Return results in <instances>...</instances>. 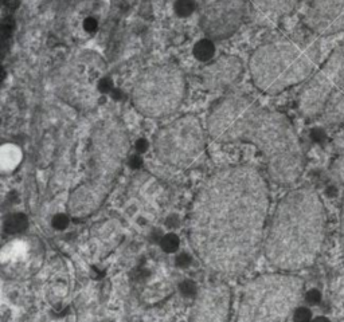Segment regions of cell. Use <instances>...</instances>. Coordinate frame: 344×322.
Wrapping results in <instances>:
<instances>
[{"instance_id": "cell-28", "label": "cell", "mask_w": 344, "mask_h": 322, "mask_svg": "<svg viewBox=\"0 0 344 322\" xmlns=\"http://www.w3.org/2000/svg\"><path fill=\"white\" fill-rule=\"evenodd\" d=\"M148 147H149V144H148L147 140L141 138V140L137 141V144H136L137 152H145L148 149Z\"/></svg>"}, {"instance_id": "cell-19", "label": "cell", "mask_w": 344, "mask_h": 322, "mask_svg": "<svg viewBox=\"0 0 344 322\" xmlns=\"http://www.w3.org/2000/svg\"><path fill=\"white\" fill-rule=\"evenodd\" d=\"M179 238L175 234H167L164 238L160 240V244H162V248L166 253H175L178 250L179 247Z\"/></svg>"}, {"instance_id": "cell-1", "label": "cell", "mask_w": 344, "mask_h": 322, "mask_svg": "<svg viewBox=\"0 0 344 322\" xmlns=\"http://www.w3.org/2000/svg\"><path fill=\"white\" fill-rule=\"evenodd\" d=\"M268 209V183L256 168L238 165L214 173L190 213V243L197 257L216 274H242L265 243Z\"/></svg>"}, {"instance_id": "cell-5", "label": "cell", "mask_w": 344, "mask_h": 322, "mask_svg": "<svg viewBox=\"0 0 344 322\" xmlns=\"http://www.w3.org/2000/svg\"><path fill=\"white\" fill-rule=\"evenodd\" d=\"M322 57L319 42L291 41L265 45L254 53L252 74L254 84L268 94H277L305 81Z\"/></svg>"}, {"instance_id": "cell-3", "label": "cell", "mask_w": 344, "mask_h": 322, "mask_svg": "<svg viewBox=\"0 0 344 322\" xmlns=\"http://www.w3.org/2000/svg\"><path fill=\"white\" fill-rule=\"evenodd\" d=\"M325 235L322 197L309 187L296 188L277 205L265 238V255L283 271H299L315 263Z\"/></svg>"}, {"instance_id": "cell-6", "label": "cell", "mask_w": 344, "mask_h": 322, "mask_svg": "<svg viewBox=\"0 0 344 322\" xmlns=\"http://www.w3.org/2000/svg\"><path fill=\"white\" fill-rule=\"evenodd\" d=\"M304 298L301 278L288 273L260 275L246 284L238 309V321H285Z\"/></svg>"}, {"instance_id": "cell-26", "label": "cell", "mask_w": 344, "mask_h": 322, "mask_svg": "<svg viewBox=\"0 0 344 322\" xmlns=\"http://www.w3.org/2000/svg\"><path fill=\"white\" fill-rule=\"evenodd\" d=\"M340 239H341V246L344 248V197L343 203H341V212H340Z\"/></svg>"}, {"instance_id": "cell-23", "label": "cell", "mask_w": 344, "mask_h": 322, "mask_svg": "<svg viewBox=\"0 0 344 322\" xmlns=\"http://www.w3.org/2000/svg\"><path fill=\"white\" fill-rule=\"evenodd\" d=\"M305 300L310 305H316V303H319L320 300H322V294H320L318 289H312V290H309L305 294Z\"/></svg>"}, {"instance_id": "cell-22", "label": "cell", "mask_w": 344, "mask_h": 322, "mask_svg": "<svg viewBox=\"0 0 344 322\" xmlns=\"http://www.w3.org/2000/svg\"><path fill=\"white\" fill-rule=\"evenodd\" d=\"M53 226L57 230H64L69 226V216L65 213H58L53 219Z\"/></svg>"}, {"instance_id": "cell-14", "label": "cell", "mask_w": 344, "mask_h": 322, "mask_svg": "<svg viewBox=\"0 0 344 322\" xmlns=\"http://www.w3.org/2000/svg\"><path fill=\"white\" fill-rule=\"evenodd\" d=\"M322 116L327 124H337L344 121V80L328 99Z\"/></svg>"}, {"instance_id": "cell-11", "label": "cell", "mask_w": 344, "mask_h": 322, "mask_svg": "<svg viewBox=\"0 0 344 322\" xmlns=\"http://www.w3.org/2000/svg\"><path fill=\"white\" fill-rule=\"evenodd\" d=\"M306 24L318 35H333L344 30V0H310Z\"/></svg>"}, {"instance_id": "cell-10", "label": "cell", "mask_w": 344, "mask_h": 322, "mask_svg": "<svg viewBox=\"0 0 344 322\" xmlns=\"http://www.w3.org/2000/svg\"><path fill=\"white\" fill-rule=\"evenodd\" d=\"M343 80L344 54L336 49L301 91L299 98L300 113L306 118L320 116Z\"/></svg>"}, {"instance_id": "cell-17", "label": "cell", "mask_w": 344, "mask_h": 322, "mask_svg": "<svg viewBox=\"0 0 344 322\" xmlns=\"http://www.w3.org/2000/svg\"><path fill=\"white\" fill-rule=\"evenodd\" d=\"M195 11V0H175L174 12L179 18H189Z\"/></svg>"}, {"instance_id": "cell-13", "label": "cell", "mask_w": 344, "mask_h": 322, "mask_svg": "<svg viewBox=\"0 0 344 322\" xmlns=\"http://www.w3.org/2000/svg\"><path fill=\"white\" fill-rule=\"evenodd\" d=\"M242 71V64L234 57H223L206 68L203 82L208 89H222L238 80Z\"/></svg>"}, {"instance_id": "cell-15", "label": "cell", "mask_w": 344, "mask_h": 322, "mask_svg": "<svg viewBox=\"0 0 344 322\" xmlns=\"http://www.w3.org/2000/svg\"><path fill=\"white\" fill-rule=\"evenodd\" d=\"M193 54L199 62L211 61L215 55V46L210 39H201L194 45Z\"/></svg>"}, {"instance_id": "cell-2", "label": "cell", "mask_w": 344, "mask_h": 322, "mask_svg": "<svg viewBox=\"0 0 344 322\" xmlns=\"http://www.w3.org/2000/svg\"><path fill=\"white\" fill-rule=\"evenodd\" d=\"M207 133L220 142L253 144L264 156L270 180L278 186H292L303 174L305 157L291 121L246 95L220 99L208 114Z\"/></svg>"}, {"instance_id": "cell-7", "label": "cell", "mask_w": 344, "mask_h": 322, "mask_svg": "<svg viewBox=\"0 0 344 322\" xmlns=\"http://www.w3.org/2000/svg\"><path fill=\"white\" fill-rule=\"evenodd\" d=\"M184 77L174 66H158L148 70L133 89V105L152 118L170 116L184 97Z\"/></svg>"}, {"instance_id": "cell-29", "label": "cell", "mask_w": 344, "mask_h": 322, "mask_svg": "<svg viewBox=\"0 0 344 322\" xmlns=\"http://www.w3.org/2000/svg\"><path fill=\"white\" fill-rule=\"evenodd\" d=\"M312 138L315 141H322L324 138V132H323V129H315L314 133H312Z\"/></svg>"}, {"instance_id": "cell-12", "label": "cell", "mask_w": 344, "mask_h": 322, "mask_svg": "<svg viewBox=\"0 0 344 322\" xmlns=\"http://www.w3.org/2000/svg\"><path fill=\"white\" fill-rule=\"evenodd\" d=\"M230 310V290L225 283L210 284L197 294L194 321H225Z\"/></svg>"}, {"instance_id": "cell-25", "label": "cell", "mask_w": 344, "mask_h": 322, "mask_svg": "<svg viewBox=\"0 0 344 322\" xmlns=\"http://www.w3.org/2000/svg\"><path fill=\"white\" fill-rule=\"evenodd\" d=\"M176 263H178V266H180V267H185V266H189L190 263H191V258L187 254L179 255L178 259H176Z\"/></svg>"}, {"instance_id": "cell-24", "label": "cell", "mask_w": 344, "mask_h": 322, "mask_svg": "<svg viewBox=\"0 0 344 322\" xmlns=\"http://www.w3.org/2000/svg\"><path fill=\"white\" fill-rule=\"evenodd\" d=\"M83 28H85V31H87V32H95V31H97V28H99V22H97V19L96 18H93V16H89V18H86L85 19V22H83Z\"/></svg>"}, {"instance_id": "cell-18", "label": "cell", "mask_w": 344, "mask_h": 322, "mask_svg": "<svg viewBox=\"0 0 344 322\" xmlns=\"http://www.w3.org/2000/svg\"><path fill=\"white\" fill-rule=\"evenodd\" d=\"M297 0H269L268 8L274 14H285L295 7Z\"/></svg>"}, {"instance_id": "cell-21", "label": "cell", "mask_w": 344, "mask_h": 322, "mask_svg": "<svg viewBox=\"0 0 344 322\" xmlns=\"http://www.w3.org/2000/svg\"><path fill=\"white\" fill-rule=\"evenodd\" d=\"M293 319L295 321H309L310 319V311L306 307H297L293 313Z\"/></svg>"}, {"instance_id": "cell-8", "label": "cell", "mask_w": 344, "mask_h": 322, "mask_svg": "<svg viewBox=\"0 0 344 322\" xmlns=\"http://www.w3.org/2000/svg\"><path fill=\"white\" fill-rule=\"evenodd\" d=\"M206 136L201 121L184 116L159 129L153 138V149L163 163L172 167L190 168L203 155Z\"/></svg>"}, {"instance_id": "cell-20", "label": "cell", "mask_w": 344, "mask_h": 322, "mask_svg": "<svg viewBox=\"0 0 344 322\" xmlns=\"http://www.w3.org/2000/svg\"><path fill=\"white\" fill-rule=\"evenodd\" d=\"M180 292H182L183 296L185 297H194L197 294V286L191 280H184L182 284H180Z\"/></svg>"}, {"instance_id": "cell-9", "label": "cell", "mask_w": 344, "mask_h": 322, "mask_svg": "<svg viewBox=\"0 0 344 322\" xmlns=\"http://www.w3.org/2000/svg\"><path fill=\"white\" fill-rule=\"evenodd\" d=\"M69 66L61 77L59 94L73 106L90 109L102 94L100 82L105 77L104 62L96 54H83Z\"/></svg>"}, {"instance_id": "cell-4", "label": "cell", "mask_w": 344, "mask_h": 322, "mask_svg": "<svg viewBox=\"0 0 344 322\" xmlns=\"http://www.w3.org/2000/svg\"><path fill=\"white\" fill-rule=\"evenodd\" d=\"M128 151V133L118 120H105L96 126L87 174L69 197L70 215L85 218L101 207L113 188Z\"/></svg>"}, {"instance_id": "cell-16", "label": "cell", "mask_w": 344, "mask_h": 322, "mask_svg": "<svg viewBox=\"0 0 344 322\" xmlns=\"http://www.w3.org/2000/svg\"><path fill=\"white\" fill-rule=\"evenodd\" d=\"M27 226H28V220H27V216L23 213H12L4 222V230L10 235H16V234L26 231Z\"/></svg>"}, {"instance_id": "cell-27", "label": "cell", "mask_w": 344, "mask_h": 322, "mask_svg": "<svg viewBox=\"0 0 344 322\" xmlns=\"http://www.w3.org/2000/svg\"><path fill=\"white\" fill-rule=\"evenodd\" d=\"M129 165H131L132 168L141 167V157H140V156H131V159H129Z\"/></svg>"}]
</instances>
